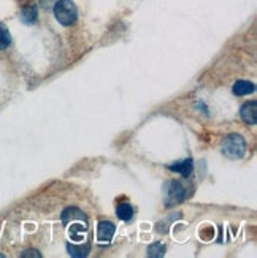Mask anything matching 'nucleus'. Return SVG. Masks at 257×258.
Masks as SVG:
<instances>
[{"label":"nucleus","instance_id":"obj_1","mask_svg":"<svg viewBox=\"0 0 257 258\" xmlns=\"http://www.w3.org/2000/svg\"><path fill=\"white\" fill-rule=\"evenodd\" d=\"M62 223L72 242H89V220L78 207H67L62 212Z\"/></svg>","mask_w":257,"mask_h":258},{"label":"nucleus","instance_id":"obj_2","mask_svg":"<svg viewBox=\"0 0 257 258\" xmlns=\"http://www.w3.org/2000/svg\"><path fill=\"white\" fill-rule=\"evenodd\" d=\"M53 12L54 18L62 26H72L78 19V10L72 0H59V2H56Z\"/></svg>","mask_w":257,"mask_h":258},{"label":"nucleus","instance_id":"obj_3","mask_svg":"<svg viewBox=\"0 0 257 258\" xmlns=\"http://www.w3.org/2000/svg\"><path fill=\"white\" fill-rule=\"evenodd\" d=\"M221 151L229 158H241L246 152V141L240 135H229L222 140Z\"/></svg>","mask_w":257,"mask_h":258},{"label":"nucleus","instance_id":"obj_4","mask_svg":"<svg viewBox=\"0 0 257 258\" xmlns=\"http://www.w3.org/2000/svg\"><path fill=\"white\" fill-rule=\"evenodd\" d=\"M165 195H167V200H169V201H172V203H181L184 198L187 196V188L180 181H172V182L167 184Z\"/></svg>","mask_w":257,"mask_h":258},{"label":"nucleus","instance_id":"obj_5","mask_svg":"<svg viewBox=\"0 0 257 258\" xmlns=\"http://www.w3.org/2000/svg\"><path fill=\"white\" fill-rule=\"evenodd\" d=\"M116 231V226L111 222H100L97 225V241L98 244H110Z\"/></svg>","mask_w":257,"mask_h":258},{"label":"nucleus","instance_id":"obj_6","mask_svg":"<svg viewBox=\"0 0 257 258\" xmlns=\"http://www.w3.org/2000/svg\"><path fill=\"white\" fill-rule=\"evenodd\" d=\"M240 116L243 119V122L249 124V125H255L257 122V102H248L241 106L240 110Z\"/></svg>","mask_w":257,"mask_h":258},{"label":"nucleus","instance_id":"obj_7","mask_svg":"<svg viewBox=\"0 0 257 258\" xmlns=\"http://www.w3.org/2000/svg\"><path fill=\"white\" fill-rule=\"evenodd\" d=\"M91 250V242H67V252L75 258L86 256Z\"/></svg>","mask_w":257,"mask_h":258},{"label":"nucleus","instance_id":"obj_8","mask_svg":"<svg viewBox=\"0 0 257 258\" xmlns=\"http://www.w3.org/2000/svg\"><path fill=\"white\" fill-rule=\"evenodd\" d=\"M169 170H172L175 173H180L181 176L187 177V176L192 173V170H194V163H192L191 158H187V160H183V162H178V163L170 165Z\"/></svg>","mask_w":257,"mask_h":258},{"label":"nucleus","instance_id":"obj_9","mask_svg":"<svg viewBox=\"0 0 257 258\" xmlns=\"http://www.w3.org/2000/svg\"><path fill=\"white\" fill-rule=\"evenodd\" d=\"M255 91V86L249 81H243V79H240V81H236L233 84V94L238 95V97H243V95H249Z\"/></svg>","mask_w":257,"mask_h":258},{"label":"nucleus","instance_id":"obj_10","mask_svg":"<svg viewBox=\"0 0 257 258\" xmlns=\"http://www.w3.org/2000/svg\"><path fill=\"white\" fill-rule=\"evenodd\" d=\"M37 18H38V10L35 5H27L23 8V12H21V19H23V23L26 24H34L37 21Z\"/></svg>","mask_w":257,"mask_h":258},{"label":"nucleus","instance_id":"obj_11","mask_svg":"<svg viewBox=\"0 0 257 258\" xmlns=\"http://www.w3.org/2000/svg\"><path fill=\"white\" fill-rule=\"evenodd\" d=\"M116 215L119 217L121 220L124 222H128V220H132V217H134V207L131 204H127V203H122L116 207Z\"/></svg>","mask_w":257,"mask_h":258},{"label":"nucleus","instance_id":"obj_12","mask_svg":"<svg viewBox=\"0 0 257 258\" xmlns=\"http://www.w3.org/2000/svg\"><path fill=\"white\" fill-rule=\"evenodd\" d=\"M165 253V245L161 244V242H156V244H151L148 247V256H164Z\"/></svg>","mask_w":257,"mask_h":258},{"label":"nucleus","instance_id":"obj_13","mask_svg":"<svg viewBox=\"0 0 257 258\" xmlns=\"http://www.w3.org/2000/svg\"><path fill=\"white\" fill-rule=\"evenodd\" d=\"M10 43H12V37H10V32L7 31V27H4L2 24H0V51L5 49V48H8Z\"/></svg>","mask_w":257,"mask_h":258},{"label":"nucleus","instance_id":"obj_14","mask_svg":"<svg viewBox=\"0 0 257 258\" xmlns=\"http://www.w3.org/2000/svg\"><path fill=\"white\" fill-rule=\"evenodd\" d=\"M21 256H37V258H40L42 255H40V253H37V250H26Z\"/></svg>","mask_w":257,"mask_h":258}]
</instances>
